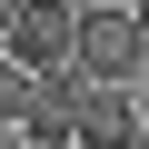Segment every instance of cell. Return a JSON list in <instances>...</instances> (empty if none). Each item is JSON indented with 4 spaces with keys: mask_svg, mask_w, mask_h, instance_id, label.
I'll return each mask as SVG.
<instances>
[{
    "mask_svg": "<svg viewBox=\"0 0 149 149\" xmlns=\"http://www.w3.org/2000/svg\"><path fill=\"white\" fill-rule=\"evenodd\" d=\"M70 70H80V80H139L149 70V40H139V20L129 10H80V30H70Z\"/></svg>",
    "mask_w": 149,
    "mask_h": 149,
    "instance_id": "1",
    "label": "cell"
},
{
    "mask_svg": "<svg viewBox=\"0 0 149 149\" xmlns=\"http://www.w3.org/2000/svg\"><path fill=\"white\" fill-rule=\"evenodd\" d=\"M70 30H80V0H20L10 30H0V50L20 70H70Z\"/></svg>",
    "mask_w": 149,
    "mask_h": 149,
    "instance_id": "2",
    "label": "cell"
},
{
    "mask_svg": "<svg viewBox=\"0 0 149 149\" xmlns=\"http://www.w3.org/2000/svg\"><path fill=\"white\" fill-rule=\"evenodd\" d=\"M139 139V109L119 80H80V100H70V149H129Z\"/></svg>",
    "mask_w": 149,
    "mask_h": 149,
    "instance_id": "3",
    "label": "cell"
},
{
    "mask_svg": "<svg viewBox=\"0 0 149 149\" xmlns=\"http://www.w3.org/2000/svg\"><path fill=\"white\" fill-rule=\"evenodd\" d=\"M30 80H40V70H20L10 50H0V129H20V109H30Z\"/></svg>",
    "mask_w": 149,
    "mask_h": 149,
    "instance_id": "4",
    "label": "cell"
},
{
    "mask_svg": "<svg viewBox=\"0 0 149 149\" xmlns=\"http://www.w3.org/2000/svg\"><path fill=\"white\" fill-rule=\"evenodd\" d=\"M129 20H139V40H149V0H129Z\"/></svg>",
    "mask_w": 149,
    "mask_h": 149,
    "instance_id": "5",
    "label": "cell"
},
{
    "mask_svg": "<svg viewBox=\"0 0 149 149\" xmlns=\"http://www.w3.org/2000/svg\"><path fill=\"white\" fill-rule=\"evenodd\" d=\"M129 109H139V129H149V90H139V100H129Z\"/></svg>",
    "mask_w": 149,
    "mask_h": 149,
    "instance_id": "6",
    "label": "cell"
},
{
    "mask_svg": "<svg viewBox=\"0 0 149 149\" xmlns=\"http://www.w3.org/2000/svg\"><path fill=\"white\" fill-rule=\"evenodd\" d=\"M10 10H20V0H0V30H10Z\"/></svg>",
    "mask_w": 149,
    "mask_h": 149,
    "instance_id": "7",
    "label": "cell"
},
{
    "mask_svg": "<svg viewBox=\"0 0 149 149\" xmlns=\"http://www.w3.org/2000/svg\"><path fill=\"white\" fill-rule=\"evenodd\" d=\"M0 149H20V129H0Z\"/></svg>",
    "mask_w": 149,
    "mask_h": 149,
    "instance_id": "8",
    "label": "cell"
}]
</instances>
